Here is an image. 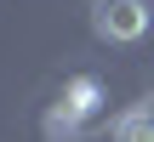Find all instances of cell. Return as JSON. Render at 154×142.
<instances>
[{
  "label": "cell",
  "instance_id": "cell-2",
  "mask_svg": "<svg viewBox=\"0 0 154 142\" xmlns=\"http://www.w3.org/2000/svg\"><path fill=\"white\" fill-rule=\"evenodd\" d=\"M57 102H63L69 114H80V120H91V114L103 108V85H97L91 74H74V80L63 85V97H57Z\"/></svg>",
  "mask_w": 154,
  "mask_h": 142
},
{
  "label": "cell",
  "instance_id": "cell-4",
  "mask_svg": "<svg viewBox=\"0 0 154 142\" xmlns=\"http://www.w3.org/2000/svg\"><path fill=\"white\" fill-rule=\"evenodd\" d=\"M80 131H86V120H80V114H69L63 102H51V108H46V142H74Z\"/></svg>",
  "mask_w": 154,
  "mask_h": 142
},
{
  "label": "cell",
  "instance_id": "cell-1",
  "mask_svg": "<svg viewBox=\"0 0 154 142\" xmlns=\"http://www.w3.org/2000/svg\"><path fill=\"white\" fill-rule=\"evenodd\" d=\"M149 23H154L149 0H97L91 6V34L109 46H137L149 34Z\"/></svg>",
  "mask_w": 154,
  "mask_h": 142
},
{
  "label": "cell",
  "instance_id": "cell-3",
  "mask_svg": "<svg viewBox=\"0 0 154 142\" xmlns=\"http://www.w3.org/2000/svg\"><path fill=\"white\" fill-rule=\"evenodd\" d=\"M114 142H154V108H126L114 120Z\"/></svg>",
  "mask_w": 154,
  "mask_h": 142
}]
</instances>
